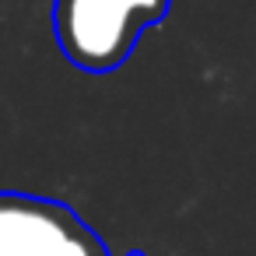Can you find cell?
<instances>
[{
    "label": "cell",
    "instance_id": "2",
    "mask_svg": "<svg viewBox=\"0 0 256 256\" xmlns=\"http://www.w3.org/2000/svg\"><path fill=\"white\" fill-rule=\"evenodd\" d=\"M0 256H109V246L64 200L0 190Z\"/></svg>",
    "mask_w": 256,
    "mask_h": 256
},
{
    "label": "cell",
    "instance_id": "1",
    "mask_svg": "<svg viewBox=\"0 0 256 256\" xmlns=\"http://www.w3.org/2000/svg\"><path fill=\"white\" fill-rule=\"evenodd\" d=\"M172 0H53V39L60 53L88 70L123 67L137 39L162 25Z\"/></svg>",
    "mask_w": 256,
    "mask_h": 256
},
{
    "label": "cell",
    "instance_id": "3",
    "mask_svg": "<svg viewBox=\"0 0 256 256\" xmlns=\"http://www.w3.org/2000/svg\"><path fill=\"white\" fill-rule=\"evenodd\" d=\"M130 256H144V252H130Z\"/></svg>",
    "mask_w": 256,
    "mask_h": 256
}]
</instances>
